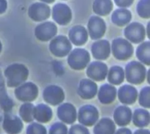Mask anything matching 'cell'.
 Masks as SVG:
<instances>
[{"label":"cell","instance_id":"cell-1","mask_svg":"<svg viewBox=\"0 0 150 134\" xmlns=\"http://www.w3.org/2000/svg\"><path fill=\"white\" fill-rule=\"evenodd\" d=\"M7 78V86L16 87L23 84L27 79L29 70L21 64H13L9 66L4 72Z\"/></svg>","mask_w":150,"mask_h":134},{"label":"cell","instance_id":"cell-2","mask_svg":"<svg viewBox=\"0 0 150 134\" xmlns=\"http://www.w3.org/2000/svg\"><path fill=\"white\" fill-rule=\"evenodd\" d=\"M146 74V67L137 61L130 62L125 67L126 79L133 84H141L145 80Z\"/></svg>","mask_w":150,"mask_h":134},{"label":"cell","instance_id":"cell-3","mask_svg":"<svg viewBox=\"0 0 150 134\" xmlns=\"http://www.w3.org/2000/svg\"><path fill=\"white\" fill-rule=\"evenodd\" d=\"M111 50L114 57L118 60H129L133 54V45L123 38H117L114 40L111 45Z\"/></svg>","mask_w":150,"mask_h":134},{"label":"cell","instance_id":"cell-4","mask_svg":"<svg viewBox=\"0 0 150 134\" xmlns=\"http://www.w3.org/2000/svg\"><path fill=\"white\" fill-rule=\"evenodd\" d=\"M100 114L98 108L92 105H84L78 111V120L79 123L86 127L95 125L99 120Z\"/></svg>","mask_w":150,"mask_h":134},{"label":"cell","instance_id":"cell-5","mask_svg":"<svg viewBox=\"0 0 150 134\" xmlns=\"http://www.w3.org/2000/svg\"><path fill=\"white\" fill-rule=\"evenodd\" d=\"M90 62L89 52L83 48H76L69 55L67 62L72 69L81 70L84 69Z\"/></svg>","mask_w":150,"mask_h":134},{"label":"cell","instance_id":"cell-6","mask_svg":"<svg viewBox=\"0 0 150 134\" xmlns=\"http://www.w3.org/2000/svg\"><path fill=\"white\" fill-rule=\"evenodd\" d=\"M49 48L51 54L55 57H64L71 51L72 45L67 37L59 35L51 41Z\"/></svg>","mask_w":150,"mask_h":134},{"label":"cell","instance_id":"cell-7","mask_svg":"<svg viewBox=\"0 0 150 134\" xmlns=\"http://www.w3.org/2000/svg\"><path fill=\"white\" fill-rule=\"evenodd\" d=\"M15 95L18 101L24 103H30L38 98V88L35 84L28 82L16 88Z\"/></svg>","mask_w":150,"mask_h":134},{"label":"cell","instance_id":"cell-8","mask_svg":"<svg viewBox=\"0 0 150 134\" xmlns=\"http://www.w3.org/2000/svg\"><path fill=\"white\" fill-rule=\"evenodd\" d=\"M2 128L7 134H19L23 128V120L21 117L7 112L4 114Z\"/></svg>","mask_w":150,"mask_h":134},{"label":"cell","instance_id":"cell-9","mask_svg":"<svg viewBox=\"0 0 150 134\" xmlns=\"http://www.w3.org/2000/svg\"><path fill=\"white\" fill-rule=\"evenodd\" d=\"M43 99L48 104L51 106H58L64 100V92L61 87L56 85L47 86L42 93Z\"/></svg>","mask_w":150,"mask_h":134},{"label":"cell","instance_id":"cell-10","mask_svg":"<svg viewBox=\"0 0 150 134\" xmlns=\"http://www.w3.org/2000/svg\"><path fill=\"white\" fill-rule=\"evenodd\" d=\"M57 117L62 123L67 125H73L78 119L76 108L73 104L64 103L57 108Z\"/></svg>","mask_w":150,"mask_h":134},{"label":"cell","instance_id":"cell-11","mask_svg":"<svg viewBox=\"0 0 150 134\" xmlns=\"http://www.w3.org/2000/svg\"><path fill=\"white\" fill-rule=\"evenodd\" d=\"M125 36L133 43H140L145 39L146 36L144 26L140 23L133 22L125 28Z\"/></svg>","mask_w":150,"mask_h":134},{"label":"cell","instance_id":"cell-12","mask_svg":"<svg viewBox=\"0 0 150 134\" xmlns=\"http://www.w3.org/2000/svg\"><path fill=\"white\" fill-rule=\"evenodd\" d=\"M53 19L58 24L64 26L68 24L72 19V12L65 4L59 3L54 6L52 10Z\"/></svg>","mask_w":150,"mask_h":134},{"label":"cell","instance_id":"cell-13","mask_svg":"<svg viewBox=\"0 0 150 134\" xmlns=\"http://www.w3.org/2000/svg\"><path fill=\"white\" fill-rule=\"evenodd\" d=\"M57 33V27L53 22H45L36 26L35 34L39 40L46 42L52 39Z\"/></svg>","mask_w":150,"mask_h":134},{"label":"cell","instance_id":"cell-14","mask_svg":"<svg viewBox=\"0 0 150 134\" xmlns=\"http://www.w3.org/2000/svg\"><path fill=\"white\" fill-rule=\"evenodd\" d=\"M106 26L101 18L92 16L88 22V32L92 40H98L102 38L105 33Z\"/></svg>","mask_w":150,"mask_h":134},{"label":"cell","instance_id":"cell-15","mask_svg":"<svg viewBox=\"0 0 150 134\" xmlns=\"http://www.w3.org/2000/svg\"><path fill=\"white\" fill-rule=\"evenodd\" d=\"M50 7L44 3L37 2L32 4L28 10V15L35 21H42L50 17Z\"/></svg>","mask_w":150,"mask_h":134},{"label":"cell","instance_id":"cell-16","mask_svg":"<svg viewBox=\"0 0 150 134\" xmlns=\"http://www.w3.org/2000/svg\"><path fill=\"white\" fill-rule=\"evenodd\" d=\"M108 73V67L106 65L98 61L91 63L86 70L88 77L96 82L103 81L106 78Z\"/></svg>","mask_w":150,"mask_h":134},{"label":"cell","instance_id":"cell-17","mask_svg":"<svg viewBox=\"0 0 150 134\" xmlns=\"http://www.w3.org/2000/svg\"><path fill=\"white\" fill-rule=\"evenodd\" d=\"M133 118V112L128 106H120L114 112V120L116 125L120 127L128 125Z\"/></svg>","mask_w":150,"mask_h":134},{"label":"cell","instance_id":"cell-18","mask_svg":"<svg viewBox=\"0 0 150 134\" xmlns=\"http://www.w3.org/2000/svg\"><path fill=\"white\" fill-rule=\"evenodd\" d=\"M98 92V86L89 79H82L79 84L78 94L84 100H90L95 98Z\"/></svg>","mask_w":150,"mask_h":134},{"label":"cell","instance_id":"cell-19","mask_svg":"<svg viewBox=\"0 0 150 134\" xmlns=\"http://www.w3.org/2000/svg\"><path fill=\"white\" fill-rule=\"evenodd\" d=\"M137 98V89L131 85H124L119 89L118 98L122 104L132 105L135 104Z\"/></svg>","mask_w":150,"mask_h":134},{"label":"cell","instance_id":"cell-20","mask_svg":"<svg viewBox=\"0 0 150 134\" xmlns=\"http://www.w3.org/2000/svg\"><path fill=\"white\" fill-rule=\"evenodd\" d=\"M92 53L93 57L96 60H106L111 54L110 43L106 40H101L94 43L92 45Z\"/></svg>","mask_w":150,"mask_h":134},{"label":"cell","instance_id":"cell-21","mask_svg":"<svg viewBox=\"0 0 150 134\" xmlns=\"http://www.w3.org/2000/svg\"><path fill=\"white\" fill-rule=\"evenodd\" d=\"M53 117V111L51 107L44 104H40L35 106L34 118L41 124L49 123Z\"/></svg>","mask_w":150,"mask_h":134},{"label":"cell","instance_id":"cell-22","mask_svg":"<svg viewBox=\"0 0 150 134\" xmlns=\"http://www.w3.org/2000/svg\"><path fill=\"white\" fill-rule=\"evenodd\" d=\"M68 35L70 42L78 46L84 45L88 40L87 31L80 25L73 26L69 32Z\"/></svg>","mask_w":150,"mask_h":134},{"label":"cell","instance_id":"cell-23","mask_svg":"<svg viewBox=\"0 0 150 134\" xmlns=\"http://www.w3.org/2000/svg\"><path fill=\"white\" fill-rule=\"evenodd\" d=\"M98 97L101 104L105 105L112 104L117 98V89L112 85L105 84L100 88Z\"/></svg>","mask_w":150,"mask_h":134},{"label":"cell","instance_id":"cell-24","mask_svg":"<svg viewBox=\"0 0 150 134\" xmlns=\"http://www.w3.org/2000/svg\"><path fill=\"white\" fill-rule=\"evenodd\" d=\"M116 132V123L108 117L100 119L93 129L94 134H114Z\"/></svg>","mask_w":150,"mask_h":134},{"label":"cell","instance_id":"cell-25","mask_svg":"<svg viewBox=\"0 0 150 134\" xmlns=\"http://www.w3.org/2000/svg\"><path fill=\"white\" fill-rule=\"evenodd\" d=\"M133 123L136 127L144 128L150 124V114L144 108H137L133 113Z\"/></svg>","mask_w":150,"mask_h":134},{"label":"cell","instance_id":"cell-26","mask_svg":"<svg viewBox=\"0 0 150 134\" xmlns=\"http://www.w3.org/2000/svg\"><path fill=\"white\" fill-rule=\"evenodd\" d=\"M132 15L130 11L125 8L117 9L113 13L111 16L112 22L118 26H123L127 25L130 21Z\"/></svg>","mask_w":150,"mask_h":134},{"label":"cell","instance_id":"cell-27","mask_svg":"<svg viewBox=\"0 0 150 134\" xmlns=\"http://www.w3.org/2000/svg\"><path fill=\"white\" fill-rule=\"evenodd\" d=\"M112 9L111 0H95L93 3V11L99 16H107L111 13Z\"/></svg>","mask_w":150,"mask_h":134},{"label":"cell","instance_id":"cell-28","mask_svg":"<svg viewBox=\"0 0 150 134\" xmlns=\"http://www.w3.org/2000/svg\"><path fill=\"white\" fill-rule=\"evenodd\" d=\"M125 72L120 66H113L110 68L108 73V80L109 83L114 85H120L124 82Z\"/></svg>","mask_w":150,"mask_h":134},{"label":"cell","instance_id":"cell-29","mask_svg":"<svg viewBox=\"0 0 150 134\" xmlns=\"http://www.w3.org/2000/svg\"><path fill=\"white\" fill-rule=\"evenodd\" d=\"M136 57L141 62L146 65H150V42H144L138 46Z\"/></svg>","mask_w":150,"mask_h":134},{"label":"cell","instance_id":"cell-30","mask_svg":"<svg viewBox=\"0 0 150 134\" xmlns=\"http://www.w3.org/2000/svg\"><path fill=\"white\" fill-rule=\"evenodd\" d=\"M34 109L35 106L32 103H24L19 108V116L23 122L30 123L35 120L34 118Z\"/></svg>","mask_w":150,"mask_h":134},{"label":"cell","instance_id":"cell-31","mask_svg":"<svg viewBox=\"0 0 150 134\" xmlns=\"http://www.w3.org/2000/svg\"><path fill=\"white\" fill-rule=\"evenodd\" d=\"M136 9L140 17L143 18H150V0H140Z\"/></svg>","mask_w":150,"mask_h":134},{"label":"cell","instance_id":"cell-32","mask_svg":"<svg viewBox=\"0 0 150 134\" xmlns=\"http://www.w3.org/2000/svg\"><path fill=\"white\" fill-rule=\"evenodd\" d=\"M139 103L144 108H150V86H145L141 90Z\"/></svg>","mask_w":150,"mask_h":134},{"label":"cell","instance_id":"cell-33","mask_svg":"<svg viewBox=\"0 0 150 134\" xmlns=\"http://www.w3.org/2000/svg\"><path fill=\"white\" fill-rule=\"evenodd\" d=\"M26 134H48L45 126L39 123H32L26 128Z\"/></svg>","mask_w":150,"mask_h":134},{"label":"cell","instance_id":"cell-34","mask_svg":"<svg viewBox=\"0 0 150 134\" xmlns=\"http://www.w3.org/2000/svg\"><path fill=\"white\" fill-rule=\"evenodd\" d=\"M48 134H68V128L64 123H55L50 127Z\"/></svg>","mask_w":150,"mask_h":134},{"label":"cell","instance_id":"cell-35","mask_svg":"<svg viewBox=\"0 0 150 134\" xmlns=\"http://www.w3.org/2000/svg\"><path fill=\"white\" fill-rule=\"evenodd\" d=\"M68 134H90V133L86 126L81 124H76L70 128Z\"/></svg>","mask_w":150,"mask_h":134},{"label":"cell","instance_id":"cell-36","mask_svg":"<svg viewBox=\"0 0 150 134\" xmlns=\"http://www.w3.org/2000/svg\"><path fill=\"white\" fill-rule=\"evenodd\" d=\"M116 4L120 7H128L133 3L134 0H114Z\"/></svg>","mask_w":150,"mask_h":134},{"label":"cell","instance_id":"cell-37","mask_svg":"<svg viewBox=\"0 0 150 134\" xmlns=\"http://www.w3.org/2000/svg\"><path fill=\"white\" fill-rule=\"evenodd\" d=\"M114 134H133V133H132L131 130L129 128H127L122 127L121 128L118 129L117 130H116L115 133Z\"/></svg>","mask_w":150,"mask_h":134},{"label":"cell","instance_id":"cell-38","mask_svg":"<svg viewBox=\"0 0 150 134\" xmlns=\"http://www.w3.org/2000/svg\"><path fill=\"white\" fill-rule=\"evenodd\" d=\"M7 9V1L6 0H0V14L4 13Z\"/></svg>","mask_w":150,"mask_h":134},{"label":"cell","instance_id":"cell-39","mask_svg":"<svg viewBox=\"0 0 150 134\" xmlns=\"http://www.w3.org/2000/svg\"><path fill=\"white\" fill-rule=\"evenodd\" d=\"M133 134H150V130H147V129L140 128L136 130Z\"/></svg>","mask_w":150,"mask_h":134},{"label":"cell","instance_id":"cell-40","mask_svg":"<svg viewBox=\"0 0 150 134\" xmlns=\"http://www.w3.org/2000/svg\"><path fill=\"white\" fill-rule=\"evenodd\" d=\"M146 34H147V36L150 40V21L148 23L147 26H146Z\"/></svg>","mask_w":150,"mask_h":134},{"label":"cell","instance_id":"cell-41","mask_svg":"<svg viewBox=\"0 0 150 134\" xmlns=\"http://www.w3.org/2000/svg\"><path fill=\"white\" fill-rule=\"evenodd\" d=\"M40 1H43V2H45V3H48V4H50V3L54 2L55 0H40Z\"/></svg>","mask_w":150,"mask_h":134},{"label":"cell","instance_id":"cell-42","mask_svg":"<svg viewBox=\"0 0 150 134\" xmlns=\"http://www.w3.org/2000/svg\"><path fill=\"white\" fill-rule=\"evenodd\" d=\"M147 82L150 84V69L149 70V71L147 72Z\"/></svg>","mask_w":150,"mask_h":134},{"label":"cell","instance_id":"cell-43","mask_svg":"<svg viewBox=\"0 0 150 134\" xmlns=\"http://www.w3.org/2000/svg\"><path fill=\"white\" fill-rule=\"evenodd\" d=\"M1 43H0V51H1Z\"/></svg>","mask_w":150,"mask_h":134}]
</instances>
